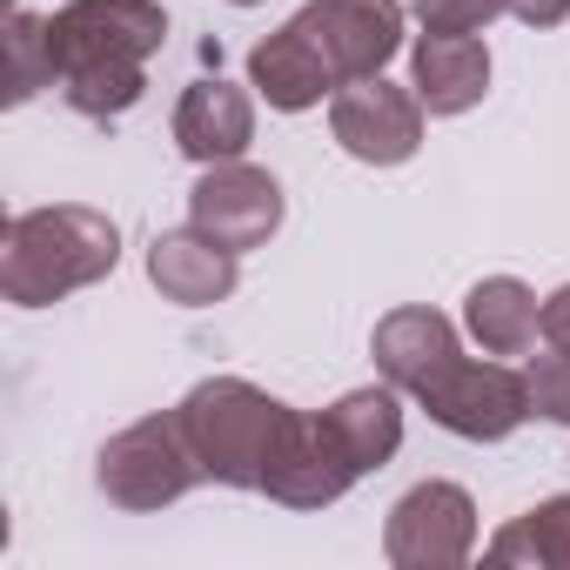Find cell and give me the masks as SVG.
<instances>
[{"label": "cell", "instance_id": "10", "mask_svg": "<svg viewBox=\"0 0 570 570\" xmlns=\"http://www.w3.org/2000/svg\"><path fill=\"white\" fill-rule=\"evenodd\" d=\"M282 181L268 175V168H255V161H215V168H202V181L188 188V222L195 228H208L215 242H228L235 255L242 248H262L275 228H282Z\"/></svg>", "mask_w": 570, "mask_h": 570}, {"label": "cell", "instance_id": "8", "mask_svg": "<svg viewBox=\"0 0 570 570\" xmlns=\"http://www.w3.org/2000/svg\"><path fill=\"white\" fill-rule=\"evenodd\" d=\"M330 135L343 141V155H356L370 168H396L423 148V101H416V88H396L383 75L343 81L330 95Z\"/></svg>", "mask_w": 570, "mask_h": 570}, {"label": "cell", "instance_id": "13", "mask_svg": "<svg viewBox=\"0 0 570 570\" xmlns=\"http://www.w3.org/2000/svg\"><path fill=\"white\" fill-rule=\"evenodd\" d=\"M248 141H255V101H248V88H235V81L215 75V81H195L175 101V148L188 161L215 168V161H235Z\"/></svg>", "mask_w": 570, "mask_h": 570}, {"label": "cell", "instance_id": "4", "mask_svg": "<svg viewBox=\"0 0 570 570\" xmlns=\"http://www.w3.org/2000/svg\"><path fill=\"white\" fill-rule=\"evenodd\" d=\"M95 483L121 510H168L202 483V463H195V450L168 410V416H141V423L115 430L95 456Z\"/></svg>", "mask_w": 570, "mask_h": 570}, {"label": "cell", "instance_id": "19", "mask_svg": "<svg viewBox=\"0 0 570 570\" xmlns=\"http://www.w3.org/2000/svg\"><path fill=\"white\" fill-rule=\"evenodd\" d=\"M8 61H14V75H8V101H14V108H21V101H35L41 88H55L48 21H35L28 8H14V14H8Z\"/></svg>", "mask_w": 570, "mask_h": 570}, {"label": "cell", "instance_id": "14", "mask_svg": "<svg viewBox=\"0 0 570 570\" xmlns=\"http://www.w3.org/2000/svg\"><path fill=\"white\" fill-rule=\"evenodd\" d=\"M410 88L430 115H470L490 88V48L476 35H423L410 48Z\"/></svg>", "mask_w": 570, "mask_h": 570}, {"label": "cell", "instance_id": "5", "mask_svg": "<svg viewBox=\"0 0 570 570\" xmlns=\"http://www.w3.org/2000/svg\"><path fill=\"white\" fill-rule=\"evenodd\" d=\"M356 476H370V470L350 456V443L336 436L330 410H316V416L289 410V423H282V436H275V456L262 470V497H275L282 510H330L336 497L356 490Z\"/></svg>", "mask_w": 570, "mask_h": 570}, {"label": "cell", "instance_id": "15", "mask_svg": "<svg viewBox=\"0 0 570 570\" xmlns=\"http://www.w3.org/2000/svg\"><path fill=\"white\" fill-rule=\"evenodd\" d=\"M463 330H470V343L483 356H523L543 336V303L517 275H483L463 296Z\"/></svg>", "mask_w": 570, "mask_h": 570}, {"label": "cell", "instance_id": "22", "mask_svg": "<svg viewBox=\"0 0 570 570\" xmlns=\"http://www.w3.org/2000/svg\"><path fill=\"white\" fill-rule=\"evenodd\" d=\"M543 343L570 350V282H563V289H550V296H543Z\"/></svg>", "mask_w": 570, "mask_h": 570}, {"label": "cell", "instance_id": "17", "mask_svg": "<svg viewBox=\"0 0 570 570\" xmlns=\"http://www.w3.org/2000/svg\"><path fill=\"white\" fill-rule=\"evenodd\" d=\"M330 423L336 436L350 443V456L363 470H383L396 450H403V403H396V383H370V390H350L330 403Z\"/></svg>", "mask_w": 570, "mask_h": 570}, {"label": "cell", "instance_id": "23", "mask_svg": "<svg viewBox=\"0 0 570 570\" xmlns=\"http://www.w3.org/2000/svg\"><path fill=\"white\" fill-rule=\"evenodd\" d=\"M510 14H517L523 28H557V21L570 14V0H510Z\"/></svg>", "mask_w": 570, "mask_h": 570}, {"label": "cell", "instance_id": "20", "mask_svg": "<svg viewBox=\"0 0 570 570\" xmlns=\"http://www.w3.org/2000/svg\"><path fill=\"white\" fill-rule=\"evenodd\" d=\"M523 390H530V416L543 423H570V350H537L523 363Z\"/></svg>", "mask_w": 570, "mask_h": 570}, {"label": "cell", "instance_id": "9", "mask_svg": "<svg viewBox=\"0 0 570 570\" xmlns=\"http://www.w3.org/2000/svg\"><path fill=\"white\" fill-rule=\"evenodd\" d=\"M289 28L323 55L336 88L363 81V75H383L390 55L403 48V8L396 0H309Z\"/></svg>", "mask_w": 570, "mask_h": 570}, {"label": "cell", "instance_id": "3", "mask_svg": "<svg viewBox=\"0 0 570 570\" xmlns=\"http://www.w3.org/2000/svg\"><path fill=\"white\" fill-rule=\"evenodd\" d=\"M175 423L202 463V483L262 490V470L275 456L282 423H289V403H275L248 376H208L175 403Z\"/></svg>", "mask_w": 570, "mask_h": 570}, {"label": "cell", "instance_id": "6", "mask_svg": "<svg viewBox=\"0 0 570 570\" xmlns=\"http://www.w3.org/2000/svg\"><path fill=\"white\" fill-rule=\"evenodd\" d=\"M476 550V503L463 483H416L390 503V523H383V557L396 570H456L463 557Z\"/></svg>", "mask_w": 570, "mask_h": 570}, {"label": "cell", "instance_id": "18", "mask_svg": "<svg viewBox=\"0 0 570 570\" xmlns=\"http://www.w3.org/2000/svg\"><path fill=\"white\" fill-rule=\"evenodd\" d=\"M490 563H523V570H570V497H543L517 523H503L483 550Z\"/></svg>", "mask_w": 570, "mask_h": 570}, {"label": "cell", "instance_id": "1", "mask_svg": "<svg viewBox=\"0 0 570 570\" xmlns=\"http://www.w3.org/2000/svg\"><path fill=\"white\" fill-rule=\"evenodd\" d=\"M161 41H168L161 0H68L48 21L61 101L88 121H121L141 101Z\"/></svg>", "mask_w": 570, "mask_h": 570}, {"label": "cell", "instance_id": "21", "mask_svg": "<svg viewBox=\"0 0 570 570\" xmlns=\"http://www.w3.org/2000/svg\"><path fill=\"white\" fill-rule=\"evenodd\" d=\"M410 8L430 35H476L497 14H510V0H410Z\"/></svg>", "mask_w": 570, "mask_h": 570}, {"label": "cell", "instance_id": "2", "mask_svg": "<svg viewBox=\"0 0 570 570\" xmlns=\"http://www.w3.org/2000/svg\"><path fill=\"white\" fill-rule=\"evenodd\" d=\"M121 262V228L101 208L55 202V208H21L0 235V289L14 309H48L75 289H95Z\"/></svg>", "mask_w": 570, "mask_h": 570}, {"label": "cell", "instance_id": "7", "mask_svg": "<svg viewBox=\"0 0 570 570\" xmlns=\"http://www.w3.org/2000/svg\"><path fill=\"white\" fill-rule=\"evenodd\" d=\"M416 403L430 410V423H443V430L463 436V443H503V436L523 430V416H530L523 370H510V363H497V356H483V363L456 356Z\"/></svg>", "mask_w": 570, "mask_h": 570}, {"label": "cell", "instance_id": "16", "mask_svg": "<svg viewBox=\"0 0 570 570\" xmlns=\"http://www.w3.org/2000/svg\"><path fill=\"white\" fill-rule=\"evenodd\" d=\"M248 88H255L268 108H282V115H303V108H316L323 95H336V75L323 68V55H316L296 28H282V35H268V41L248 48Z\"/></svg>", "mask_w": 570, "mask_h": 570}, {"label": "cell", "instance_id": "11", "mask_svg": "<svg viewBox=\"0 0 570 570\" xmlns=\"http://www.w3.org/2000/svg\"><path fill=\"white\" fill-rule=\"evenodd\" d=\"M148 282L168 296V303H181V309H208V303H228L235 296V282H242V255L228 248V242H215L208 228H168V235H155V248H148Z\"/></svg>", "mask_w": 570, "mask_h": 570}, {"label": "cell", "instance_id": "24", "mask_svg": "<svg viewBox=\"0 0 570 570\" xmlns=\"http://www.w3.org/2000/svg\"><path fill=\"white\" fill-rule=\"evenodd\" d=\"M228 8H262V0H228Z\"/></svg>", "mask_w": 570, "mask_h": 570}, {"label": "cell", "instance_id": "12", "mask_svg": "<svg viewBox=\"0 0 570 570\" xmlns=\"http://www.w3.org/2000/svg\"><path fill=\"white\" fill-rule=\"evenodd\" d=\"M370 356H376L383 383H396V390L423 396V390H430L456 356H463V343H456V323H450V316H436V309L410 303V309H390V316L376 323Z\"/></svg>", "mask_w": 570, "mask_h": 570}]
</instances>
